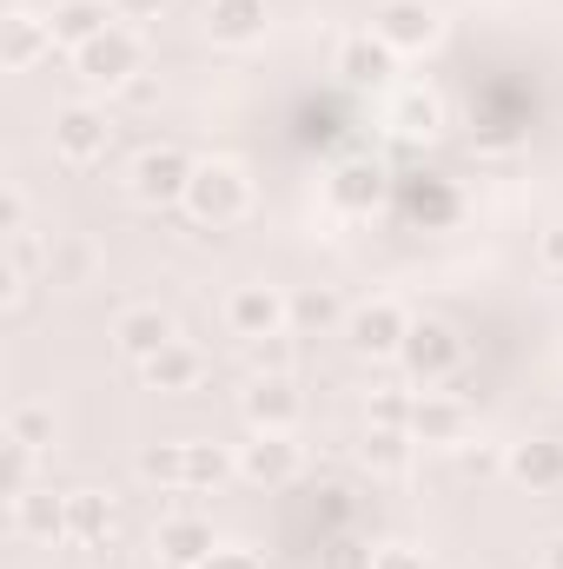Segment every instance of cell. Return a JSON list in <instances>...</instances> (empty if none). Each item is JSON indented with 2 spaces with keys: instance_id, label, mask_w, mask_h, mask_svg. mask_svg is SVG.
I'll return each instance as SVG.
<instances>
[{
  "instance_id": "obj_16",
  "label": "cell",
  "mask_w": 563,
  "mask_h": 569,
  "mask_svg": "<svg viewBox=\"0 0 563 569\" xmlns=\"http://www.w3.org/2000/svg\"><path fill=\"white\" fill-rule=\"evenodd\" d=\"M325 206L338 212V219H372L378 206H385V172L378 166H338L332 179H325Z\"/></svg>"
},
{
  "instance_id": "obj_4",
  "label": "cell",
  "mask_w": 563,
  "mask_h": 569,
  "mask_svg": "<svg viewBox=\"0 0 563 569\" xmlns=\"http://www.w3.org/2000/svg\"><path fill=\"white\" fill-rule=\"evenodd\" d=\"M192 152H179V146H146L140 159H134V172H127V192L140 199V206H186V186H192Z\"/></svg>"
},
{
  "instance_id": "obj_22",
  "label": "cell",
  "mask_w": 563,
  "mask_h": 569,
  "mask_svg": "<svg viewBox=\"0 0 563 569\" xmlns=\"http://www.w3.org/2000/svg\"><path fill=\"white\" fill-rule=\"evenodd\" d=\"M47 53H53V27H47L40 13L13 7V13H7V73H33Z\"/></svg>"
},
{
  "instance_id": "obj_34",
  "label": "cell",
  "mask_w": 563,
  "mask_h": 569,
  "mask_svg": "<svg viewBox=\"0 0 563 569\" xmlns=\"http://www.w3.org/2000/svg\"><path fill=\"white\" fill-rule=\"evenodd\" d=\"M199 569H266V563H259L253 550H239V543H219V550H213Z\"/></svg>"
},
{
  "instance_id": "obj_6",
  "label": "cell",
  "mask_w": 563,
  "mask_h": 569,
  "mask_svg": "<svg viewBox=\"0 0 563 569\" xmlns=\"http://www.w3.org/2000/svg\"><path fill=\"white\" fill-rule=\"evenodd\" d=\"M107 146H113V120H107V107L73 100V107L53 113V159H67V166H93V159H107Z\"/></svg>"
},
{
  "instance_id": "obj_32",
  "label": "cell",
  "mask_w": 563,
  "mask_h": 569,
  "mask_svg": "<svg viewBox=\"0 0 563 569\" xmlns=\"http://www.w3.org/2000/svg\"><path fill=\"white\" fill-rule=\"evenodd\" d=\"M378 550H365V543H352V537H338V543H325L318 550V569H372Z\"/></svg>"
},
{
  "instance_id": "obj_25",
  "label": "cell",
  "mask_w": 563,
  "mask_h": 569,
  "mask_svg": "<svg viewBox=\"0 0 563 569\" xmlns=\"http://www.w3.org/2000/svg\"><path fill=\"white\" fill-rule=\"evenodd\" d=\"M226 477H239V457L192 437V443H186V490H219Z\"/></svg>"
},
{
  "instance_id": "obj_11",
  "label": "cell",
  "mask_w": 563,
  "mask_h": 569,
  "mask_svg": "<svg viewBox=\"0 0 563 569\" xmlns=\"http://www.w3.org/2000/svg\"><path fill=\"white\" fill-rule=\"evenodd\" d=\"M504 477L531 497H551L563 490V437H517L504 450Z\"/></svg>"
},
{
  "instance_id": "obj_7",
  "label": "cell",
  "mask_w": 563,
  "mask_h": 569,
  "mask_svg": "<svg viewBox=\"0 0 563 569\" xmlns=\"http://www.w3.org/2000/svg\"><path fill=\"white\" fill-rule=\"evenodd\" d=\"M405 331H412V318H405L392 298H365V305H352V318H345V345H352L358 358H398V351H405Z\"/></svg>"
},
{
  "instance_id": "obj_17",
  "label": "cell",
  "mask_w": 563,
  "mask_h": 569,
  "mask_svg": "<svg viewBox=\"0 0 563 569\" xmlns=\"http://www.w3.org/2000/svg\"><path fill=\"white\" fill-rule=\"evenodd\" d=\"M332 67H338L352 87H385V80L398 73V53H392V47H385V40L365 27V33H345V40H338Z\"/></svg>"
},
{
  "instance_id": "obj_15",
  "label": "cell",
  "mask_w": 563,
  "mask_h": 569,
  "mask_svg": "<svg viewBox=\"0 0 563 569\" xmlns=\"http://www.w3.org/2000/svg\"><path fill=\"white\" fill-rule=\"evenodd\" d=\"M206 40L213 47H259L273 27V0H206Z\"/></svg>"
},
{
  "instance_id": "obj_1",
  "label": "cell",
  "mask_w": 563,
  "mask_h": 569,
  "mask_svg": "<svg viewBox=\"0 0 563 569\" xmlns=\"http://www.w3.org/2000/svg\"><path fill=\"white\" fill-rule=\"evenodd\" d=\"M246 206H253V179H246L239 166H226V159H199V166H192L186 212H192L199 226L226 232V226H239V219H246Z\"/></svg>"
},
{
  "instance_id": "obj_10",
  "label": "cell",
  "mask_w": 563,
  "mask_h": 569,
  "mask_svg": "<svg viewBox=\"0 0 563 569\" xmlns=\"http://www.w3.org/2000/svg\"><path fill=\"white\" fill-rule=\"evenodd\" d=\"M412 443H424V450H464V443H471V411H464V398H451V391H418V405H412Z\"/></svg>"
},
{
  "instance_id": "obj_19",
  "label": "cell",
  "mask_w": 563,
  "mask_h": 569,
  "mask_svg": "<svg viewBox=\"0 0 563 569\" xmlns=\"http://www.w3.org/2000/svg\"><path fill=\"white\" fill-rule=\"evenodd\" d=\"M13 530L27 537V543H67V497H53V490H20L13 497Z\"/></svg>"
},
{
  "instance_id": "obj_30",
  "label": "cell",
  "mask_w": 563,
  "mask_h": 569,
  "mask_svg": "<svg viewBox=\"0 0 563 569\" xmlns=\"http://www.w3.org/2000/svg\"><path fill=\"white\" fill-rule=\"evenodd\" d=\"M33 443H13V437H0V483H7V497H20V490H33Z\"/></svg>"
},
{
  "instance_id": "obj_26",
  "label": "cell",
  "mask_w": 563,
  "mask_h": 569,
  "mask_svg": "<svg viewBox=\"0 0 563 569\" xmlns=\"http://www.w3.org/2000/svg\"><path fill=\"white\" fill-rule=\"evenodd\" d=\"M345 318H352V311H345V305H338L325 284L292 298V331H332V325H345Z\"/></svg>"
},
{
  "instance_id": "obj_24",
  "label": "cell",
  "mask_w": 563,
  "mask_h": 569,
  "mask_svg": "<svg viewBox=\"0 0 563 569\" xmlns=\"http://www.w3.org/2000/svg\"><path fill=\"white\" fill-rule=\"evenodd\" d=\"M392 127H398L405 140H431V133L444 127V107H437V93H424V87H405V93L392 100Z\"/></svg>"
},
{
  "instance_id": "obj_12",
  "label": "cell",
  "mask_w": 563,
  "mask_h": 569,
  "mask_svg": "<svg viewBox=\"0 0 563 569\" xmlns=\"http://www.w3.org/2000/svg\"><path fill=\"white\" fill-rule=\"evenodd\" d=\"M172 338H179V325H172V311H166V305H127V311L113 318V351H120L127 365L159 358Z\"/></svg>"
},
{
  "instance_id": "obj_2",
  "label": "cell",
  "mask_w": 563,
  "mask_h": 569,
  "mask_svg": "<svg viewBox=\"0 0 563 569\" xmlns=\"http://www.w3.org/2000/svg\"><path fill=\"white\" fill-rule=\"evenodd\" d=\"M73 67H80V80H87V87H107V93L134 87V80L146 73V40H140V27L113 20L100 40H87V47L73 53Z\"/></svg>"
},
{
  "instance_id": "obj_36",
  "label": "cell",
  "mask_w": 563,
  "mask_h": 569,
  "mask_svg": "<svg viewBox=\"0 0 563 569\" xmlns=\"http://www.w3.org/2000/svg\"><path fill=\"white\" fill-rule=\"evenodd\" d=\"M159 7H166V0H113V13H120L127 27H140V20H159Z\"/></svg>"
},
{
  "instance_id": "obj_14",
  "label": "cell",
  "mask_w": 563,
  "mask_h": 569,
  "mask_svg": "<svg viewBox=\"0 0 563 569\" xmlns=\"http://www.w3.org/2000/svg\"><path fill=\"white\" fill-rule=\"evenodd\" d=\"M152 550H159V563H166V569H199L213 550H219V537H213V523H206V517L172 510V517H159Z\"/></svg>"
},
{
  "instance_id": "obj_28",
  "label": "cell",
  "mask_w": 563,
  "mask_h": 569,
  "mask_svg": "<svg viewBox=\"0 0 563 569\" xmlns=\"http://www.w3.org/2000/svg\"><path fill=\"white\" fill-rule=\"evenodd\" d=\"M7 437L47 450V443H53V411H47V405H13V411H7Z\"/></svg>"
},
{
  "instance_id": "obj_37",
  "label": "cell",
  "mask_w": 563,
  "mask_h": 569,
  "mask_svg": "<svg viewBox=\"0 0 563 569\" xmlns=\"http://www.w3.org/2000/svg\"><path fill=\"white\" fill-rule=\"evenodd\" d=\"M537 259H544L551 272H563V226H551V232L537 239Z\"/></svg>"
},
{
  "instance_id": "obj_9",
  "label": "cell",
  "mask_w": 563,
  "mask_h": 569,
  "mask_svg": "<svg viewBox=\"0 0 563 569\" xmlns=\"http://www.w3.org/2000/svg\"><path fill=\"white\" fill-rule=\"evenodd\" d=\"M239 411H246V425L253 430H285V437H292L298 418H305V398H298V385H292L285 371H253Z\"/></svg>"
},
{
  "instance_id": "obj_33",
  "label": "cell",
  "mask_w": 563,
  "mask_h": 569,
  "mask_svg": "<svg viewBox=\"0 0 563 569\" xmlns=\"http://www.w3.org/2000/svg\"><path fill=\"white\" fill-rule=\"evenodd\" d=\"M372 569H431V557L412 550V543H385V550L372 557Z\"/></svg>"
},
{
  "instance_id": "obj_18",
  "label": "cell",
  "mask_w": 563,
  "mask_h": 569,
  "mask_svg": "<svg viewBox=\"0 0 563 569\" xmlns=\"http://www.w3.org/2000/svg\"><path fill=\"white\" fill-rule=\"evenodd\" d=\"M113 20H120V13H113V0H60V7L47 13V27H53V47H67V53H80L87 40H100Z\"/></svg>"
},
{
  "instance_id": "obj_29",
  "label": "cell",
  "mask_w": 563,
  "mask_h": 569,
  "mask_svg": "<svg viewBox=\"0 0 563 569\" xmlns=\"http://www.w3.org/2000/svg\"><path fill=\"white\" fill-rule=\"evenodd\" d=\"M412 405H418V391H398V385H385V391H372V405H365V418L385 430H412Z\"/></svg>"
},
{
  "instance_id": "obj_38",
  "label": "cell",
  "mask_w": 563,
  "mask_h": 569,
  "mask_svg": "<svg viewBox=\"0 0 563 569\" xmlns=\"http://www.w3.org/2000/svg\"><path fill=\"white\" fill-rule=\"evenodd\" d=\"M537 569H563V530H557V537H544V550H537Z\"/></svg>"
},
{
  "instance_id": "obj_27",
  "label": "cell",
  "mask_w": 563,
  "mask_h": 569,
  "mask_svg": "<svg viewBox=\"0 0 563 569\" xmlns=\"http://www.w3.org/2000/svg\"><path fill=\"white\" fill-rule=\"evenodd\" d=\"M140 477L159 490H186V443H146L140 450Z\"/></svg>"
},
{
  "instance_id": "obj_13",
  "label": "cell",
  "mask_w": 563,
  "mask_h": 569,
  "mask_svg": "<svg viewBox=\"0 0 563 569\" xmlns=\"http://www.w3.org/2000/svg\"><path fill=\"white\" fill-rule=\"evenodd\" d=\"M239 477L259 483V490H285V483L298 477V443H292L285 430H253V437L239 443Z\"/></svg>"
},
{
  "instance_id": "obj_35",
  "label": "cell",
  "mask_w": 563,
  "mask_h": 569,
  "mask_svg": "<svg viewBox=\"0 0 563 569\" xmlns=\"http://www.w3.org/2000/svg\"><path fill=\"white\" fill-rule=\"evenodd\" d=\"M0 232L13 239V232H27V192L20 186H7V206H0Z\"/></svg>"
},
{
  "instance_id": "obj_31",
  "label": "cell",
  "mask_w": 563,
  "mask_h": 569,
  "mask_svg": "<svg viewBox=\"0 0 563 569\" xmlns=\"http://www.w3.org/2000/svg\"><path fill=\"white\" fill-rule=\"evenodd\" d=\"M246 351H253V371H285V378H292V331L259 338V345H246Z\"/></svg>"
},
{
  "instance_id": "obj_5",
  "label": "cell",
  "mask_w": 563,
  "mask_h": 569,
  "mask_svg": "<svg viewBox=\"0 0 563 569\" xmlns=\"http://www.w3.org/2000/svg\"><path fill=\"white\" fill-rule=\"evenodd\" d=\"M226 331L246 338V345L279 338V331H292V298H285L279 284H266V279L233 284V298H226Z\"/></svg>"
},
{
  "instance_id": "obj_20",
  "label": "cell",
  "mask_w": 563,
  "mask_h": 569,
  "mask_svg": "<svg viewBox=\"0 0 563 569\" xmlns=\"http://www.w3.org/2000/svg\"><path fill=\"white\" fill-rule=\"evenodd\" d=\"M146 391H166V398H179V391H199V378H206V358L186 345V338H172L159 358H146L140 365Z\"/></svg>"
},
{
  "instance_id": "obj_23",
  "label": "cell",
  "mask_w": 563,
  "mask_h": 569,
  "mask_svg": "<svg viewBox=\"0 0 563 569\" xmlns=\"http://www.w3.org/2000/svg\"><path fill=\"white\" fill-rule=\"evenodd\" d=\"M412 430H385V425H365V443H358V457H365V470H378V477H405L412 470Z\"/></svg>"
},
{
  "instance_id": "obj_8",
  "label": "cell",
  "mask_w": 563,
  "mask_h": 569,
  "mask_svg": "<svg viewBox=\"0 0 563 569\" xmlns=\"http://www.w3.org/2000/svg\"><path fill=\"white\" fill-rule=\"evenodd\" d=\"M372 33L405 60V53H431V47H437L444 20H437V7H431V0H385V7L372 13Z\"/></svg>"
},
{
  "instance_id": "obj_3",
  "label": "cell",
  "mask_w": 563,
  "mask_h": 569,
  "mask_svg": "<svg viewBox=\"0 0 563 569\" xmlns=\"http://www.w3.org/2000/svg\"><path fill=\"white\" fill-rule=\"evenodd\" d=\"M398 365H405V378L424 385V391H431V385H451L457 365H464V338H457V325H451V318H412Z\"/></svg>"
},
{
  "instance_id": "obj_21",
  "label": "cell",
  "mask_w": 563,
  "mask_h": 569,
  "mask_svg": "<svg viewBox=\"0 0 563 569\" xmlns=\"http://www.w3.org/2000/svg\"><path fill=\"white\" fill-rule=\"evenodd\" d=\"M107 537H113V497L107 490H67V543L107 550Z\"/></svg>"
}]
</instances>
